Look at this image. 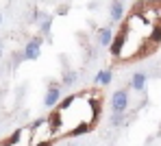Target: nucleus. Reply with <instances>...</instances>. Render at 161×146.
Here are the masks:
<instances>
[{
	"label": "nucleus",
	"instance_id": "nucleus-1",
	"mask_svg": "<svg viewBox=\"0 0 161 146\" xmlns=\"http://www.w3.org/2000/svg\"><path fill=\"white\" fill-rule=\"evenodd\" d=\"M129 105H131L129 89H115L111 94V109H113V114H126L129 111Z\"/></svg>",
	"mask_w": 161,
	"mask_h": 146
},
{
	"label": "nucleus",
	"instance_id": "nucleus-2",
	"mask_svg": "<svg viewBox=\"0 0 161 146\" xmlns=\"http://www.w3.org/2000/svg\"><path fill=\"white\" fill-rule=\"evenodd\" d=\"M42 44H44V37L42 35L31 37L26 42V46H24V50H22L24 61H37V59L42 57Z\"/></svg>",
	"mask_w": 161,
	"mask_h": 146
},
{
	"label": "nucleus",
	"instance_id": "nucleus-3",
	"mask_svg": "<svg viewBox=\"0 0 161 146\" xmlns=\"http://www.w3.org/2000/svg\"><path fill=\"white\" fill-rule=\"evenodd\" d=\"M61 103V83L59 81H50L48 89H46V96H44V107L46 109H57Z\"/></svg>",
	"mask_w": 161,
	"mask_h": 146
},
{
	"label": "nucleus",
	"instance_id": "nucleus-4",
	"mask_svg": "<svg viewBox=\"0 0 161 146\" xmlns=\"http://www.w3.org/2000/svg\"><path fill=\"white\" fill-rule=\"evenodd\" d=\"M126 37H129V26H122L120 33L113 37V42H111V46H109V53H111V57H120L122 53H124V46H126Z\"/></svg>",
	"mask_w": 161,
	"mask_h": 146
},
{
	"label": "nucleus",
	"instance_id": "nucleus-5",
	"mask_svg": "<svg viewBox=\"0 0 161 146\" xmlns=\"http://www.w3.org/2000/svg\"><path fill=\"white\" fill-rule=\"evenodd\" d=\"M46 124L50 129V135H59L61 129H63V111H59V109L50 111L48 118H46Z\"/></svg>",
	"mask_w": 161,
	"mask_h": 146
},
{
	"label": "nucleus",
	"instance_id": "nucleus-6",
	"mask_svg": "<svg viewBox=\"0 0 161 146\" xmlns=\"http://www.w3.org/2000/svg\"><path fill=\"white\" fill-rule=\"evenodd\" d=\"M113 31L111 26H103V29L96 31V42H98V46H103V48H109L111 46V42H113Z\"/></svg>",
	"mask_w": 161,
	"mask_h": 146
},
{
	"label": "nucleus",
	"instance_id": "nucleus-7",
	"mask_svg": "<svg viewBox=\"0 0 161 146\" xmlns=\"http://www.w3.org/2000/svg\"><path fill=\"white\" fill-rule=\"evenodd\" d=\"M109 18H111V22H122L124 20V2L122 0H113L109 4Z\"/></svg>",
	"mask_w": 161,
	"mask_h": 146
},
{
	"label": "nucleus",
	"instance_id": "nucleus-8",
	"mask_svg": "<svg viewBox=\"0 0 161 146\" xmlns=\"http://www.w3.org/2000/svg\"><path fill=\"white\" fill-rule=\"evenodd\" d=\"M146 81H148V76H146L144 72H135L133 76H131L129 87L133 89V92H144V87H146Z\"/></svg>",
	"mask_w": 161,
	"mask_h": 146
},
{
	"label": "nucleus",
	"instance_id": "nucleus-9",
	"mask_svg": "<svg viewBox=\"0 0 161 146\" xmlns=\"http://www.w3.org/2000/svg\"><path fill=\"white\" fill-rule=\"evenodd\" d=\"M89 109H92V124L100 118V111H103V100L100 98H89Z\"/></svg>",
	"mask_w": 161,
	"mask_h": 146
},
{
	"label": "nucleus",
	"instance_id": "nucleus-10",
	"mask_svg": "<svg viewBox=\"0 0 161 146\" xmlns=\"http://www.w3.org/2000/svg\"><path fill=\"white\" fill-rule=\"evenodd\" d=\"M111 81H113V72H111L109 68H107V70H100V72L96 74V85H100V87L109 85Z\"/></svg>",
	"mask_w": 161,
	"mask_h": 146
},
{
	"label": "nucleus",
	"instance_id": "nucleus-11",
	"mask_svg": "<svg viewBox=\"0 0 161 146\" xmlns=\"http://www.w3.org/2000/svg\"><path fill=\"white\" fill-rule=\"evenodd\" d=\"M148 44H150V46L161 44V24H153V26H150V37H148Z\"/></svg>",
	"mask_w": 161,
	"mask_h": 146
},
{
	"label": "nucleus",
	"instance_id": "nucleus-12",
	"mask_svg": "<svg viewBox=\"0 0 161 146\" xmlns=\"http://www.w3.org/2000/svg\"><path fill=\"white\" fill-rule=\"evenodd\" d=\"M89 131H92V122H83V124H79L76 129L68 131V135H70V138H79V135H85V133H89Z\"/></svg>",
	"mask_w": 161,
	"mask_h": 146
},
{
	"label": "nucleus",
	"instance_id": "nucleus-13",
	"mask_svg": "<svg viewBox=\"0 0 161 146\" xmlns=\"http://www.w3.org/2000/svg\"><path fill=\"white\" fill-rule=\"evenodd\" d=\"M50 31H53V15H48L44 22H39V35L50 39Z\"/></svg>",
	"mask_w": 161,
	"mask_h": 146
},
{
	"label": "nucleus",
	"instance_id": "nucleus-14",
	"mask_svg": "<svg viewBox=\"0 0 161 146\" xmlns=\"http://www.w3.org/2000/svg\"><path fill=\"white\" fill-rule=\"evenodd\" d=\"M20 140H22V129H15V131L2 142V146H15V144H20Z\"/></svg>",
	"mask_w": 161,
	"mask_h": 146
},
{
	"label": "nucleus",
	"instance_id": "nucleus-15",
	"mask_svg": "<svg viewBox=\"0 0 161 146\" xmlns=\"http://www.w3.org/2000/svg\"><path fill=\"white\" fill-rule=\"evenodd\" d=\"M74 103H76V96H74V94H68V96H63V98H61V103H59V107H57V109H59V111H65V109H70Z\"/></svg>",
	"mask_w": 161,
	"mask_h": 146
},
{
	"label": "nucleus",
	"instance_id": "nucleus-16",
	"mask_svg": "<svg viewBox=\"0 0 161 146\" xmlns=\"http://www.w3.org/2000/svg\"><path fill=\"white\" fill-rule=\"evenodd\" d=\"M76 79H79V74H76L74 70H68V72L63 74V81H61V83H63V85H72V83H76Z\"/></svg>",
	"mask_w": 161,
	"mask_h": 146
},
{
	"label": "nucleus",
	"instance_id": "nucleus-17",
	"mask_svg": "<svg viewBox=\"0 0 161 146\" xmlns=\"http://www.w3.org/2000/svg\"><path fill=\"white\" fill-rule=\"evenodd\" d=\"M109 122H111L113 126H122V124L126 122V114H111Z\"/></svg>",
	"mask_w": 161,
	"mask_h": 146
},
{
	"label": "nucleus",
	"instance_id": "nucleus-18",
	"mask_svg": "<svg viewBox=\"0 0 161 146\" xmlns=\"http://www.w3.org/2000/svg\"><path fill=\"white\" fill-rule=\"evenodd\" d=\"M35 146H53V142L50 140H44V142H37Z\"/></svg>",
	"mask_w": 161,
	"mask_h": 146
},
{
	"label": "nucleus",
	"instance_id": "nucleus-19",
	"mask_svg": "<svg viewBox=\"0 0 161 146\" xmlns=\"http://www.w3.org/2000/svg\"><path fill=\"white\" fill-rule=\"evenodd\" d=\"M2 53H4V44L0 42V59H2Z\"/></svg>",
	"mask_w": 161,
	"mask_h": 146
},
{
	"label": "nucleus",
	"instance_id": "nucleus-20",
	"mask_svg": "<svg viewBox=\"0 0 161 146\" xmlns=\"http://www.w3.org/2000/svg\"><path fill=\"white\" fill-rule=\"evenodd\" d=\"M144 2H148V4H155V2H159V0H144Z\"/></svg>",
	"mask_w": 161,
	"mask_h": 146
},
{
	"label": "nucleus",
	"instance_id": "nucleus-21",
	"mask_svg": "<svg viewBox=\"0 0 161 146\" xmlns=\"http://www.w3.org/2000/svg\"><path fill=\"white\" fill-rule=\"evenodd\" d=\"M0 26H2V13H0Z\"/></svg>",
	"mask_w": 161,
	"mask_h": 146
},
{
	"label": "nucleus",
	"instance_id": "nucleus-22",
	"mask_svg": "<svg viewBox=\"0 0 161 146\" xmlns=\"http://www.w3.org/2000/svg\"><path fill=\"white\" fill-rule=\"evenodd\" d=\"M37 2H48V0H37Z\"/></svg>",
	"mask_w": 161,
	"mask_h": 146
}]
</instances>
